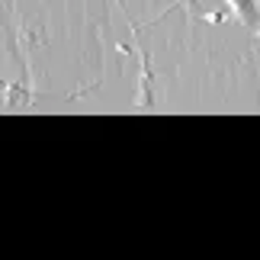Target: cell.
<instances>
[{"label": "cell", "mask_w": 260, "mask_h": 260, "mask_svg": "<svg viewBox=\"0 0 260 260\" xmlns=\"http://www.w3.org/2000/svg\"><path fill=\"white\" fill-rule=\"evenodd\" d=\"M138 58H142V81H138V106H151L154 103V71H151V61L148 55L138 48Z\"/></svg>", "instance_id": "obj_1"}, {"label": "cell", "mask_w": 260, "mask_h": 260, "mask_svg": "<svg viewBox=\"0 0 260 260\" xmlns=\"http://www.w3.org/2000/svg\"><path fill=\"white\" fill-rule=\"evenodd\" d=\"M225 7L241 19L244 26H260V0H225Z\"/></svg>", "instance_id": "obj_2"}, {"label": "cell", "mask_w": 260, "mask_h": 260, "mask_svg": "<svg viewBox=\"0 0 260 260\" xmlns=\"http://www.w3.org/2000/svg\"><path fill=\"white\" fill-rule=\"evenodd\" d=\"M257 39H260V26H257Z\"/></svg>", "instance_id": "obj_3"}]
</instances>
